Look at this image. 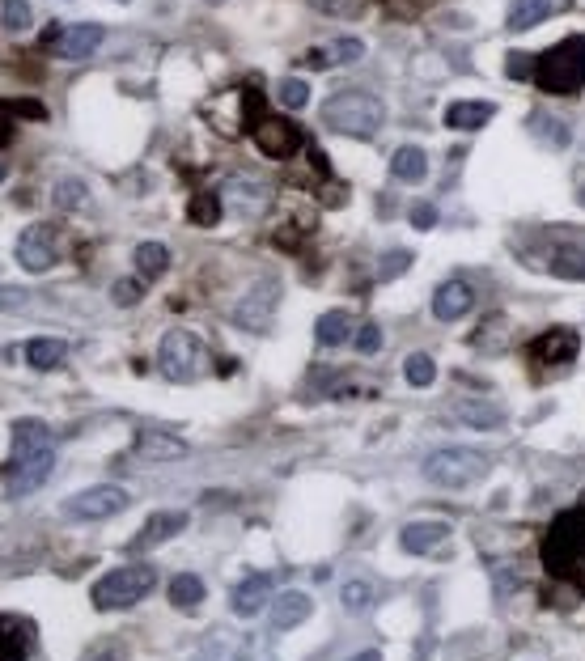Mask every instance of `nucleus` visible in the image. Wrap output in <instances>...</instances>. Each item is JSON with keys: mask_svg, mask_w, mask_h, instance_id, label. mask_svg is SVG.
Listing matches in <instances>:
<instances>
[{"mask_svg": "<svg viewBox=\"0 0 585 661\" xmlns=\"http://www.w3.org/2000/svg\"><path fill=\"white\" fill-rule=\"evenodd\" d=\"M30 289H0V310H9V314H17V310H26L30 306Z\"/></svg>", "mask_w": 585, "mask_h": 661, "instance_id": "ea45409f", "label": "nucleus"}, {"mask_svg": "<svg viewBox=\"0 0 585 661\" xmlns=\"http://www.w3.org/2000/svg\"><path fill=\"white\" fill-rule=\"evenodd\" d=\"M530 73H535V60H530V56H518V51H513V56H509V77L526 81Z\"/></svg>", "mask_w": 585, "mask_h": 661, "instance_id": "c03bdc74", "label": "nucleus"}, {"mask_svg": "<svg viewBox=\"0 0 585 661\" xmlns=\"http://www.w3.org/2000/svg\"><path fill=\"white\" fill-rule=\"evenodd\" d=\"M412 225H416V229H433V225H437V208L424 204V200L412 204Z\"/></svg>", "mask_w": 585, "mask_h": 661, "instance_id": "79ce46f5", "label": "nucleus"}, {"mask_svg": "<svg viewBox=\"0 0 585 661\" xmlns=\"http://www.w3.org/2000/svg\"><path fill=\"white\" fill-rule=\"evenodd\" d=\"M471 306H475V289L467 280H446L441 289L433 293V314L441 318V323H458V318H467L471 314Z\"/></svg>", "mask_w": 585, "mask_h": 661, "instance_id": "dca6fc26", "label": "nucleus"}, {"mask_svg": "<svg viewBox=\"0 0 585 661\" xmlns=\"http://www.w3.org/2000/svg\"><path fill=\"white\" fill-rule=\"evenodd\" d=\"M564 5H569V0H513L505 22H509V30H513V34H522V30H535V26H543L547 17L560 13Z\"/></svg>", "mask_w": 585, "mask_h": 661, "instance_id": "aec40b11", "label": "nucleus"}, {"mask_svg": "<svg viewBox=\"0 0 585 661\" xmlns=\"http://www.w3.org/2000/svg\"><path fill=\"white\" fill-rule=\"evenodd\" d=\"M365 56V43L361 39H331L327 47H318L306 56V64L314 68H335V64H352V60H361Z\"/></svg>", "mask_w": 585, "mask_h": 661, "instance_id": "393cba45", "label": "nucleus"}, {"mask_svg": "<svg viewBox=\"0 0 585 661\" xmlns=\"http://www.w3.org/2000/svg\"><path fill=\"white\" fill-rule=\"evenodd\" d=\"M492 115H496V106L492 102H454L450 111H446V123L454 132H480V128H488L492 123Z\"/></svg>", "mask_w": 585, "mask_h": 661, "instance_id": "b1692460", "label": "nucleus"}, {"mask_svg": "<svg viewBox=\"0 0 585 661\" xmlns=\"http://www.w3.org/2000/svg\"><path fill=\"white\" fill-rule=\"evenodd\" d=\"M106 39V30L98 22H77V26H56V30H47V43L51 51H56L60 60H85V56H94V51L102 47Z\"/></svg>", "mask_w": 585, "mask_h": 661, "instance_id": "ddd939ff", "label": "nucleus"}, {"mask_svg": "<svg viewBox=\"0 0 585 661\" xmlns=\"http://www.w3.org/2000/svg\"><path fill=\"white\" fill-rule=\"evenodd\" d=\"M407 263H412V250H390V255L382 259V276H395V272H403Z\"/></svg>", "mask_w": 585, "mask_h": 661, "instance_id": "37998d69", "label": "nucleus"}, {"mask_svg": "<svg viewBox=\"0 0 585 661\" xmlns=\"http://www.w3.org/2000/svg\"><path fill=\"white\" fill-rule=\"evenodd\" d=\"M390 174L399 178V183H424L429 178V157H424V149H416V145H407V149H399L395 153V162H390Z\"/></svg>", "mask_w": 585, "mask_h": 661, "instance_id": "a878e982", "label": "nucleus"}, {"mask_svg": "<svg viewBox=\"0 0 585 661\" xmlns=\"http://www.w3.org/2000/svg\"><path fill=\"white\" fill-rule=\"evenodd\" d=\"M5 178H9V166H5V162H0V183H5Z\"/></svg>", "mask_w": 585, "mask_h": 661, "instance_id": "49530a36", "label": "nucleus"}, {"mask_svg": "<svg viewBox=\"0 0 585 661\" xmlns=\"http://www.w3.org/2000/svg\"><path fill=\"white\" fill-rule=\"evenodd\" d=\"M30 623L26 619H13V615H0V661H26L30 657Z\"/></svg>", "mask_w": 585, "mask_h": 661, "instance_id": "412c9836", "label": "nucleus"}, {"mask_svg": "<svg viewBox=\"0 0 585 661\" xmlns=\"http://www.w3.org/2000/svg\"><path fill=\"white\" fill-rule=\"evenodd\" d=\"M123 509H128V492L115 488V484H94L77 496H68L60 513L68 522H106V517H115Z\"/></svg>", "mask_w": 585, "mask_h": 661, "instance_id": "0eeeda50", "label": "nucleus"}, {"mask_svg": "<svg viewBox=\"0 0 585 661\" xmlns=\"http://www.w3.org/2000/svg\"><path fill=\"white\" fill-rule=\"evenodd\" d=\"M446 539H450V526L446 522H416V526H407L399 534V547L412 551V556H429V551L441 547Z\"/></svg>", "mask_w": 585, "mask_h": 661, "instance_id": "4be33fe9", "label": "nucleus"}, {"mask_svg": "<svg viewBox=\"0 0 585 661\" xmlns=\"http://www.w3.org/2000/svg\"><path fill=\"white\" fill-rule=\"evenodd\" d=\"M56 259H60V234H56V225H30V229H22V238H17V263H22L26 272H47Z\"/></svg>", "mask_w": 585, "mask_h": 661, "instance_id": "f8f14e48", "label": "nucleus"}, {"mask_svg": "<svg viewBox=\"0 0 585 661\" xmlns=\"http://www.w3.org/2000/svg\"><path fill=\"white\" fill-rule=\"evenodd\" d=\"M492 462L484 454H475V450H437L424 458V479H433L437 488H471V484H480V479L488 475Z\"/></svg>", "mask_w": 585, "mask_h": 661, "instance_id": "423d86ee", "label": "nucleus"}, {"mask_svg": "<svg viewBox=\"0 0 585 661\" xmlns=\"http://www.w3.org/2000/svg\"><path fill=\"white\" fill-rule=\"evenodd\" d=\"M458 424H471V428H484V433H492V428L505 424V412L492 403H463L458 407Z\"/></svg>", "mask_w": 585, "mask_h": 661, "instance_id": "c756f323", "label": "nucleus"}, {"mask_svg": "<svg viewBox=\"0 0 585 661\" xmlns=\"http://www.w3.org/2000/svg\"><path fill=\"white\" fill-rule=\"evenodd\" d=\"M51 204H56L60 212H77L85 204V183L81 178H60L56 191H51Z\"/></svg>", "mask_w": 585, "mask_h": 661, "instance_id": "2f4dec72", "label": "nucleus"}, {"mask_svg": "<svg viewBox=\"0 0 585 661\" xmlns=\"http://www.w3.org/2000/svg\"><path fill=\"white\" fill-rule=\"evenodd\" d=\"M51 467H56V441H51V428L43 420H17L13 424V454L5 462V492L9 496H26L34 488L47 484Z\"/></svg>", "mask_w": 585, "mask_h": 661, "instance_id": "f257e3e1", "label": "nucleus"}, {"mask_svg": "<svg viewBox=\"0 0 585 661\" xmlns=\"http://www.w3.org/2000/svg\"><path fill=\"white\" fill-rule=\"evenodd\" d=\"M272 589H276V577H272V573H251L246 581L234 585V594H229V606H234L238 615H259L263 602L272 598Z\"/></svg>", "mask_w": 585, "mask_h": 661, "instance_id": "6ab92c4d", "label": "nucleus"}, {"mask_svg": "<svg viewBox=\"0 0 585 661\" xmlns=\"http://www.w3.org/2000/svg\"><path fill=\"white\" fill-rule=\"evenodd\" d=\"M340 602L348 606V611H365V606L374 602V585H369V581H344Z\"/></svg>", "mask_w": 585, "mask_h": 661, "instance_id": "e433bc0d", "label": "nucleus"}, {"mask_svg": "<svg viewBox=\"0 0 585 661\" xmlns=\"http://www.w3.org/2000/svg\"><path fill=\"white\" fill-rule=\"evenodd\" d=\"M378 348H382V327H378V323H365V327L357 331V352L374 356Z\"/></svg>", "mask_w": 585, "mask_h": 661, "instance_id": "58836bf2", "label": "nucleus"}, {"mask_svg": "<svg viewBox=\"0 0 585 661\" xmlns=\"http://www.w3.org/2000/svg\"><path fill=\"white\" fill-rule=\"evenodd\" d=\"M348 335H352V323H348V314L344 310H327L323 318H318V327H314V339L323 348H340L348 344Z\"/></svg>", "mask_w": 585, "mask_h": 661, "instance_id": "bb28decb", "label": "nucleus"}, {"mask_svg": "<svg viewBox=\"0 0 585 661\" xmlns=\"http://www.w3.org/2000/svg\"><path fill=\"white\" fill-rule=\"evenodd\" d=\"M301 128L289 119H263L259 128H255V145L263 157H272V162H285V157H293L301 149Z\"/></svg>", "mask_w": 585, "mask_h": 661, "instance_id": "2eb2a0df", "label": "nucleus"}, {"mask_svg": "<svg viewBox=\"0 0 585 661\" xmlns=\"http://www.w3.org/2000/svg\"><path fill=\"white\" fill-rule=\"evenodd\" d=\"M560 242H547V267L560 280H585V229H552Z\"/></svg>", "mask_w": 585, "mask_h": 661, "instance_id": "9b49d317", "label": "nucleus"}, {"mask_svg": "<svg viewBox=\"0 0 585 661\" xmlns=\"http://www.w3.org/2000/svg\"><path fill=\"white\" fill-rule=\"evenodd\" d=\"M577 352H581V335L569 331V327H552V331H543L535 339V348H530V356H535V365L547 369V373H556L564 365H573L577 361Z\"/></svg>", "mask_w": 585, "mask_h": 661, "instance_id": "4468645a", "label": "nucleus"}, {"mask_svg": "<svg viewBox=\"0 0 585 661\" xmlns=\"http://www.w3.org/2000/svg\"><path fill=\"white\" fill-rule=\"evenodd\" d=\"M276 98H280V106H289V111H301V106L310 102V85L301 77H285L276 85Z\"/></svg>", "mask_w": 585, "mask_h": 661, "instance_id": "f704fd0d", "label": "nucleus"}, {"mask_svg": "<svg viewBox=\"0 0 585 661\" xmlns=\"http://www.w3.org/2000/svg\"><path fill=\"white\" fill-rule=\"evenodd\" d=\"M157 369L170 382H191L200 373V339L191 331H166L157 344Z\"/></svg>", "mask_w": 585, "mask_h": 661, "instance_id": "6e6552de", "label": "nucleus"}, {"mask_svg": "<svg viewBox=\"0 0 585 661\" xmlns=\"http://www.w3.org/2000/svg\"><path fill=\"white\" fill-rule=\"evenodd\" d=\"M204 594H208V589H204V581L195 573H179L170 581V602L174 606H195V602H204Z\"/></svg>", "mask_w": 585, "mask_h": 661, "instance_id": "7c9ffc66", "label": "nucleus"}, {"mask_svg": "<svg viewBox=\"0 0 585 661\" xmlns=\"http://www.w3.org/2000/svg\"><path fill=\"white\" fill-rule=\"evenodd\" d=\"M132 259H136V272L140 276H162L166 267H170V246L166 242H140Z\"/></svg>", "mask_w": 585, "mask_h": 661, "instance_id": "c85d7f7f", "label": "nucleus"}, {"mask_svg": "<svg viewBox=\"0 0 585 661\" xmlns=\"http://www.w3.org/2000/svg\"><path fill=\"white\" fill-rule=\"evenodd\" d=\"M183 530H187V513H179V509H157V513H149V522L136 530L132 547H162V543H170L174 534H183Z\"/></svg>", "mask_w": 585, "mask_h": 661, "instance_id": "a211bd4d", "label": "nucleus"}, {"mask_svg": "<svg viewBox=\"0 0 585 661\" xmlns=\"http://www.w3.org/2000/svg\"><path fill=\"white\" fill-rule=\"evenodd\" d=\"M348 661H382V653H378V649H365V653H357V657H348Z\"/></svg>", "mask_w": 585, "mask_h": 661, "instance_id": "a18cd8bd", "label": "nucleus"}, {"mask_svg": "<svg viewBox=\"0 0 585 661\" xmlns=\"http://www.w3.org/2000/svg\"><path fill=\"white\" fill-rule=\"evenodd\" d=\"M276 301H280V280L276 276H263L255 289L234 306V323L246 327V331H268L272 327V314H276Z\"/></svg>", "mask_w": 585, "mask_h": 661, "instance_id": "9d476101", "label": "nucleus"}, {"mask_svg": "<svg viewBox=\"0 0 585 661\" xmlns=\"http://www.w3.org/2000/svg\"><path fill=\"white\" fill-rule=\"evenodd\" d=\"M0 22L5 30H26L34 22V5L30 0H0Z\"/></svg>", "mask_w": 585, "mask_h": 661, "instance_id": "473e14b6", "label": "nucleus"}, {"mask_svg": "<svg viewBox=\"0 0 585 661\" xmlns=\"http://www.w3.org/2000/svg\"><path fill=\"white\" fill-rule=\"evenodd\" d=\"M543 564L552 577L569 581L585 594V505L560 513L552 522V530L543 539Z\"/></svg>", "mask_w": 585, "mask_h": 661, "instance_id": "f03ea898", "label": "nucleus"}, {"mask_svg": "<svg viewBox=\"0 0 585 661\" xmlns=\"http://www.w3.org/2000/svg\"><path fill=\"white\" fill-rule=\"evenodd\" d=\"M403 378L412 382V386H433V378H437V365H433V356H424V352L407 356V365H403Z\"/></svg>", "mask_w": 585, "mask_h": 661, "instance_id": "72a5a7b5", "label": "nucleus"}, {"mask_svg": "<svg viewBox=\"0 0 585 661\" xmlns=\"http://www.w3.org/2000/svg\"><path fill=\"white\" fill-rule=\"evenodd\" d=\"M191 221L195 225H217L221 221V200H217V195H200V200L191 204Z\"/></svg>", "mask_w": 585, "mask_h": 661, "instance_id": "4c0bfd02", "label": "nucleus"}, {"mask_svg": "<svg viewBox=\"0 0 585 661\" xmlns=\"http://www.w3.org/2000/svg\"><path fill=\"white\" fill-rule=\"evenodd\" d=\"M136 458H149V462H179L191 454V445L174 433H157V428H145V433H136Z\"/></svg>", "mask_w": 585, "mask_h": 661, "instance_id": "f3484780", "label": "nucleus"}, {"mask_svg": "<svg viewBox=\"0 0 585 661\" xmlns=\"http://www.w3.org/2000/svg\"><path fill=\"white\" fill-rule=\"evenodd\" d=\"M530 132H539V136L547 140V145H556V149H564V145H569V140H573V132L564 128V123L547 119V115H535V119H530Z\"/></svg>", "mask_w": 585, "mask_h": 661, "instance_id": "c9c22d12", "label": "nucleus"}, {"mask_svg": "<svg viewBox=\"0 0 585 661\" xmlns=\"http://www.w3.org/2000/svg\"><path fill=\"white\" fill-rule=\"evenodd\" d=\"M64 352H68L64 339L43 335V339H30V344H26V361H30L34 369H56V365L64 361Z\"/></svg>", "mask_w": 585, "mask_h": 661, "instance_id": "cd10ccee", "label": "nucleus"}, {"mask_svg": "<svg viewBox=\"0 0 585 661\" xmlns=\"http://www.w3.org/2000/svg\"><path fill=\"white\" fill-rule=\"evenodd\" d=\"M530 77H535L539 89H547V94H577L585 85V34H573V39L556 43L552 51H543Z\"/></svg>", "mask_w": 585, "mask_h": 661, "instance_id": "20e7f679", "label": "nucleus"}, {"mask_svg": "<svg viewBox=\"0 0 585 661\" xmlns=\"http://www.w3.org/2000/svg\"><path fill=\"white\" fill-rule=\"evenodd\" d=\"M382 119H386V106L374 94H365V89H340L323 106L327 128L340 136H352V140H369L382 128Z\"/></svg>", "mask_w": 585, "mask_h": 661, "instance_id": "7ed1b4c3", "label": "nucleus"}, {"mask_svg": "<svg viewBox=\"0 0 585 661\" xmlns=\"http://www.w3.org/2000/svg\"><path fill=\"white\" fill-rule=\"evenodd\" d=\"M310 611H314V602L306 594H297V589H289V594H280L272 602V628L276 632H289V628H297V623H306Z\"/></svg>", "mask_w": 585, "mask_h": 661, "instance_id": "5701e85b", "label": "nucleus"}, {"mask_svg": "<svg viewBox=\"0 0 585 661\" xmlns=\"http://www.w3.org/2000/svg\"><path fill=\"white\" fill-rule=\"evenodd\" d=\"M140 297H145V284H140V280H119L115 284V301H119V306H136Z\"/></svg>", "mask_w": 585, "mask_h": 661, "instance_id": "a19ab883", "label": "nucleus"}, {"mask_svg": "<svg viewBox=\"0 0 585 661\" xmlns=\"http://www.w3.org/2000/svg\"><path fill=\"white\" fill-rule=\"evenodd\" d=\"M157 585V573L149 564H123V568H111L106 577L94 581L90 598L94 606H102V611H123V606H136L140 598H149Z\"/></svg>", "mask_w": 585, "mask_h": 661, "instance_id": "39448f33", "label": "nucleus"}, {"mask_svg": "<svg viewBox=\"0 0 585 661\" xmlns=\"http://www.w3.org/2000/svg\"><path fill=\"white\" fill-rule=\"evenodd\" d=\"M272 200H276V191H272L268 178H259V174H229L225 187H221V204L242 212V217H259V212H268Z\"/></svg>", "mask_w": 585, "mask_h": 661, "instance_id": "1a4fd4ad", "label": "nucleus"}]
</instances>
